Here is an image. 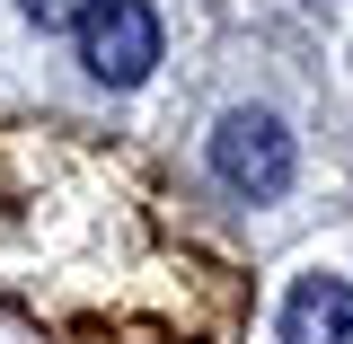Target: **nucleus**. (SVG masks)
<instances>
[{
  "label": "nucleus",
  "instance_id": "1",
  "mask_svg": "<svg viewBox=\"0 0 353 344\" xmlns=\"http://www.w3.org/2000/svg\"><path fill=\"white\" fill-rule=\"evenodd\" d=\"M80 62H88L97 88H141L159 71V9H150V0H88Z\"/></svg>",
  "mask_w": 353,
  "mask_h": 344
},
{
  "label": "nucleus",
  "instance_id": "2",
  "mask_svg": "<svg viewBox=\"0 0 353 344\" xmlns=\"http://www.w3.org/2000/svg\"><path fill=\"white\" fill-rule=\"evenodd\" d=\"M292 168H301V150H292L283 115H265V106L221 115V132H212V176L230 185V194L265 203V194H283V185H292Z\"/></svg>",
  "mask_w": 353,
  "mask_h": 344
},
{
  "label": "nucleus",
  "instance_id": "3",
  "mask_svg": "<svg viewBox=\"0 0 353 344\" xmlns=\"http://www.w3.org/2000/svg\"><path fill=\"white\" fill-rule=\"evenodd\" d=\"M283 344H353V283L345 274H309L283 301Z\"/></svg>",
  "mask_w": 353,
  "mask_h": 344
},
{
  "label": "nucleus",
  "instance_id": "4",
  "mask_svg": "<svg viewBox=\"0 0 353 344\" xmlns=\"http://www.w3.org/2000/svg\"><path fill=\"white\" fill-rule=\"evenodd\" d=\"M18 9H27L36 27H80L88 18V0H18Z\"/></svg>",
  "mask_w": 353,
  "mask_h": 344
}]
</instances>
